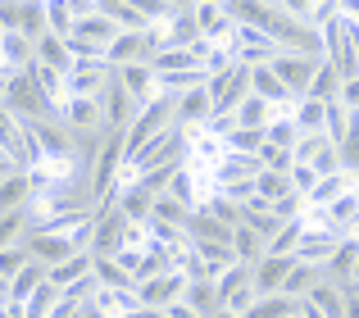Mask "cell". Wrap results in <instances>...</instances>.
Returning <instances> with one entry per match:
<instances>
[{
  "mask_svg": "<svg viewBox=\"0 0 359 318\" xmlns=\"http://www.w3.org/2000/svg\"><path fill=\"white\" fill-rule=\"evenodd\" d=\"M173 109H177V100H173V96H159V100H150V105L141 109L137 118H132V127H128V155H123V159H132V155H137L146 141H155L159 132L177 127V123H173Z\"/></svg>",
  "mask_w": 359,
  "mask_h": 318,
  "instance_id": "cell-2",
  "label": "cell"
},
{
  "mask_svg": "<svg viewBox=\"0 0 359 318\" xmlns=\"http://www.w3.org/2000/svg\"><path fill=\"white\" fill-rule=\"evenodd\" d=\"M46 27H50L55 36H64V41L73 36V9H69V0H46Z\"/></svg>",
  "mask_w": 359,
  "mask_h": 318,
  "instance_id": "cell-38",
  "label": "cell"
},
{
  "mask_svg": "<svg viewBox=\"0 0 359 318\" xmlns=\"http://www.w3.org/2000/svg\"><path fill=\"white\" fill-rule=\"evenodd\" d=\"M346 132H351V114L341 109V100H332V105H327V118H323V137L332 146H341Z\"/></svg>",
  "mask_w": 359,
  "mask_h": 318,
  "instance_id": "cell-40",
  "label": "cell"
},
{
  "mask_svg": "<svg viewBox=\"0 0 359 318\" xmlns=\"http://www.w3.org/2000/svg\"><path fill=\"white\" fill-rule=\"evenodd\" d=\"M287 182H291V191H296L300 200H305V195H309V191H314V186H318V173H314V168H309V164H291Z\"/></svg>",
  "mask_w": 359,
  "mask_h": 318,
  "instance_id": "cell-45",
  "label": "cell"
},
{
  "mask_svg": "<svg viewBox=\"0 0 359 318\" xmlns=\"http://www.w3.org/2000/svg\"><path fill=\"white\" fill-rule=\"evenodd\" d=\"M205 91H210V100H214V114H237L241 100L250 96V69H245V64H232L228 73L205 82Z\"/></svg>",
  "mask_w": 359,
  "mask_h": 318,
  "instance_id": "cell-3",
  "label": "cell"
},
{
  "mask_svg": "<svg viewBox=\"0 0 359 318\" xmlns=\"http://www.w3.org/2000/svg\"><path fill=\"white\" fill-rule=\"evenodd\" d=\"M32 177L27 173H9L5 182H0V214H14V209H27L32 205Z\"/></svg>",
  "mask_w": 359,
  "mask_h": 318,
  "instance_id": "cell-19",
  "label": "cell"
},
{
  "mask_svg": "<svg viewBox=\"0 0 359 318\" xmlns=\"http://www.w3.org/2000/svg\"><path fill=\"white\" fill-rule=\"evenodd\" d=\"M18 32L27 36V41H41L50 27H46V5H36V0H27V5H18Z\"/></svg>",
  "mask_w": 359,
  "mask_h": 318,
  "instance_id": "cell-30",
  "label": "cell"
},
{
  "mask_svg": "<svg viewBox=\"0 0 359 318\" xmlns=\"http://www.w3.org/2000/svg\"><path fill=\"white\" fill-rule=\"evenodd\" d=\"M32 64H36V46L27 41L23 32H0V73H5V78L32 69Z\"/></svg>",
  "mask_w": 359,
  "mask_h": 318,
  "instance_id": "cell-11",
  "label": "cell"
},
{
  "mask_svg": "<svg viewBox=\"0 0 359 318\" xmlns=\"http://www.w3.org/2000/svg\"><path fill=\"white\" fill-rule=\"evenodd\" d=\"M36 64H46V69H55V73H64V78H69V73H73L69 41H64V36H55V32H46L41 41H36Z\"/></svg>",
  "mask_w": 359,
  "mask_h": 318,
  "instance_id": "cell-18",
  "label": "cell"
},
{
  "mask_svg": "<svg viewBox=\"0 0 359 318\" xmlns=\"http://www.w3.org/2000/svg\"><path fill=\"white\" fill-rule=\"evenodd\" d=\"M0 318H23V305H5V310H0Z\"/></svg>",
  "mask_w": 359,
  "mask_h": 318,
  "instance_id": "cell-51",
  "label": "cell"
},
{
  "mask_svg": "<svg viewBox=\"0 0 359 318\" xmlns=\"http://www.w3.org/2000/svg\"><path fill=\"white\" fill-rule=\"evenodd\" d=\"M91 268H96V255L87 250V255H73V259H64V264H55L46 282H50L55 291H64V286H73V282H82V277H91Z\"/></svg>",
  "mask_w": 359,
  "mask_h": 318,
  "instance_id": "cell-21",
  "label": "cell"
},
{
  "mask_svg": "<svg viewBox=\"0 0 359 318\" xmlns=\"http://www.w3.org/2000/svg\"><path fill=\"white\" fill-rule=\"evenodd\" d=\"M150 69H155V78H168V73H187V69H201V60H196L191 50H182V46H164V50L150 60Z\"/></svg>",
  "mask_w": 359,
  "mask_h": 318,
  "instance_id": "cell-25",
  "label": "cell"
},
{
  "mask_svg": "<svg viewBox=\"0 0 359 318\" xmlns=\"http://www.w3.org/2000/svg\"><path fill=\"white\" fill-rule=\"evenodd\" d=\"M223 146H228V155H245V159H250V155L264 151V132H255V127H237Z\"/></svg>",
  "mask_w": 359,
  "mask_h": 318,
  "instance_id": "cell-41",
  "label": "cell"
},
{
  "mask_svg": "<svg viewBox=\"0 0 359 318\" xmlns=\"http://www.w3.org/2000/svg\"><path fill=\"white\" fill-rule=\"evenodd\" d=\"M164 195H173V200L177 205H187V209H201V195H196V173H191V168H177V177H173V182H168V191Z\"/></svg>",
  "mask_w": 359,
  "mask_h": 318,
  "instance_id": "cell-35",
  "label": "cell"
},
{
  "mask_svg": "<svg viewBox=\"0 0 359 318\" xmlns=\"http://www.w3.org/2000/svg\"><path fill=\"white\" fill-rule=\"evenodd\" d=\"M327 146H332V141H327L323 132H314V137H300V141H296V151H291V159H296V164H314V159L323 155Z\"/></svg>",
  "mask_w": 359,
  "mask_h": 318,
  "instance_id": "cell-44",
  "label": "cell"
},
{
  "mask_svg": "<svg viewBox=\"0 0 359 318\" xmlns=\"http://www.w3.org/2000/svg\"><path fill=\"white\" fill-rule=\"evenodd\" d=\"M155 223H168V228H187V219H191V209L187 205H177L173 195H155V214H150Z\"/></svg>",
  "mask_w": 359,
  "mask_h": 318,
  "instance_id": "cell-39",
  "label": "cell"
},
{
  "mask_svg": "<svg viewBox=\"0 0 359 318\" xmlns=\"http://www.w3.org/2000/svg\"><path fill=\"white\" fill-rule=\"evenodd\" d=\"M250 277H255L250 264H232L228 273L214 282V296H219V305H228V300H237L241 291H250Z\"/></svg>",
  "mask_w": 359,
  "mask_h": 318,
  "instance_id": "cell-27",
  "label": "cell"
},
{
  "mask_svg": "<svg viewBox=\"0 0 359 318\" xmlns=\"http://www.w3.org/2000/svg\"><path fill=\"white\" fill-rule=\"evenodd\" d=\"M214 318H241V314H228V310H219V314H214Z\"/></svg>",
  "mask_w": 359,
  "mask_h": 318,
  "instance_id": "cell-54",
  "label": "cell"
},
{
  "mask_svg": "<svg viewBox=\"0 0 359 318\" xmlns=\"http://www.w3.org/2000/svg\"><path fill=\"white\" fill-rule=\"evenodd\" d=\"M337 100H341L346 114H359V73H355V78H341V96H337Z\"/></svg>",
  "mask_w": 359,
  "mask_h": 318,
  "instance_id": "cell-48",
  "label": "cell"
},
{
  "mask_svg": "<svg viewBox=\"0 0 359 318\" xmlns=\"http://www.w3.org/2000/svg\"><path fill=\"white\" fill-rule=\"evenodd\" d=\"M296 314H300V300H291V296H269V300H255L245 318H296Z\"/></svg>",
  "mask_w": 359,
  "mask_h": 318,
  "instance_id": "cell-32",
  "label": "cell"
},
{
  "mask_svg": "<svg viewBox=\"0 0 359 318\" xmlns=\"http://www.w3.org/2000/svg\"><path fill=\"white\" fill-rule=\"evenodd\" d=\"M196 23H201V36L210 46H228L232 32H237V23L228 18V9H223V5H210V0H205V5H196Z\"/></svg>",
  "mask_w": 359,
  "mask_h": 318,
  "instance_id": "cell-13",
  "label": "cell"
},
{
  "mask_svg": "<svg viewBox=\"0 0 359 318\" xmlns=\"http://www.w3.org/2000/svg\"><path fill=\"white\" fill-rule=\"evenodd\" d=\"M269 69L278 73V82L291 91V100L300 105V100L309 96V82H314V73H318V60H305V55H278Z\"/></svg>",
  "mask_w": 359,
  "mask_h": 318,
  "instance_id": "cell-6",
  "label": "cell"
},
{
  "mask_svg": "<svg viewBox=\"0 0 359 318\" xmlns=\"http://www.w3.org/2000/svg\"><path fill=\"white\" fill-rule=\"evenodd\" d=\"M164 314H168V318H201V314L191 310V305H182V300H177V305H168Z\"/></svg>",
  "mask_w": 359,
  "mask_h": 318,
  "instance_id": "cell-50",
  "label": "cell"
},
{
  "mask_svg": "<svg viewBox=\"0 0 359 318\" xmlns=\"http://www.w3.org/2000/svg\"><path fill=\"white\" fill-rule=\"evenodd\" d=\"M23 246H27V255H32L36 264H46V268H55V264H64V259L78 255V250L69 246V237H60V232H32Z\"/></svg>",
  "mask_w": 359,
  "mask_h": 318,
  "instance_id": "cell-12",
  "label": "cell"
},
{
  "mask_svg": "<svg viewBox=\"0 0 359 318\" xmlns=\"http://www.w3.org/2000/svg\"><path fill=\"white\" fill-rule=\"evenodd\" d=\"M182 296H187V273L182 268H173V273H164V277H150V282L137 286L141 310H155V314H164L168 305H177Z\"/></svg>",
  "mask_w": 359,
  "mask_h": 318,
  "instance_id": "cell-5",
  "label": "cell"
},
{
  "mask_svg": "<svg viewBox=\"0 0 359 318\" xmlns=\"http://www.w3.org/2000/svg\"><path fill=\"white\" fill-rule=\"evenodd\" d=\"M296 318H300V314H296Z\"/></svg>",
  "mask_w": 359,
  "mask_h": 318,
  "instance_id": "cell-57",
  "label": "cell"
},
{
  "mask_svg": "<svg viewBox=\"0 0 359 318\" xmlns=\"http://www.w3.org/2000/svg\"><path fill=\"white\" fill-rule=\"evenodd\" d=\"M128 228H132V223L118 214V205H100V209H96V241H91V255H96V259H114L123 250Z\"/></svg>",
  "mask_w": 359,
  "mask_h": 318,
  "instance_id": "cell-4",
  "label": "cell"
},
{
  "mask_svg": "<svg viewBox=\"0 0 359 318\" xmlns=\"http://www.w3.org/2000/svg\"><path fill=\"white\" fill-rule=\"evenodd\" d=\"M91 273H96V282H100V286H109V291H137V282L123 273L114 259H96V268H91Z\"/></svg>",
  "mask_w": 359,
  "mask_h": 318,
  "instance_id": "cell-37",
  "label": "cell"
},
{
  "mask_svg": "<svg viewBox=\"0 0 359 318\" xmlns=\"http://www.w3.org/2000/svg\"><path fill=\"white\" fill-rule=\"evenodd\" d=\"M5 96H9V78L0 73V105H5Z\"/></svg>",
  "mask_w": 359,
  "mask_h": 318,
  "instance_id": "cell-53",
  "label": "cell"
},
{
  "mask_svg": "<svg viewBox=\"0 0 359 318\" xmlns=\"http://www.w3.org/2000/svg\"><path fill=\"white\" fill-rule=\"evenodd\" d=\"M201 209L210 214V219H219L223 228H241V205H232L223 191H210V195L201 200Z\"/></svg>",
  "mask_w": 359,
  "mask_h": 318,
  "instance_id": "cell-31",
  "label": "cell"
},
{
  "mask_svg": "<svg viewBox=\"0 0 359 318\" xmlns=\"http://www.w3.org/2000/svg\"><path fill=\"white\" fill-rule=\"evenodd\" d=\"M346 291V318H359V286L351 282V286H341Z\"/></svg>",
  "mask_w": 359,
  "mask_h": 318,
  "instance_id": "cell-49",
  "label": "cell"
},
{
  "mask_svg": "<svg viewBox=\"0 0 359 318\" xmlns=\"http://www.w3.org/2000/svg\"><path fill=\"white\" fill-rule=\"evenodd\" d=\"M114 78H118V87L132 96L137 109H146L150 100H159V78H155L150 64H123V69H114Z\"/></svg>",
  "mask_w": 359,
  "mask_h": 318,
  "instance_id": "cell-8",
  "label": "cell"
},
{
  "mask_svg": "<svg viewBox=\"0 0 359 318\" xmlns=\"http://www.w3.org/2000/svg\"><path fill=\"white\" fill-rule=\"evenodd\" d=\"M100 114H105V132H128V127H132V118H137L141 109L132 105V96L118 87V78H109L105 96H100Z\"/></svg>",
  "mask_w": 359,
  "mask_h": 318,
  "instance_id": "cell-9",
  "label": "cell"
},
{
  "mask_svg": "<svg viewBox=\"0 0 359 318\" xmlns=\"http://www.w3.org/2000/svg\"><path fill=\"white\" fill-rule=\"evenodd\" d=\"M255 195H264L269 205H278V200H287V195H296V191H291L287 173H269V168H264V173L255 177Z\"/></svg>",
  "mask_w": 359,
  "mask_h": 318,
  "instance_id": "cell-34",
  "label": "cell"
},
{
  "mask_svg": "<svg viewBox=\"0 0 359 318\" xmlns=\"http://www.w3.org/2000/svg\"><path fill=\"white\" fill-rule=\"evenodd\" d=\"M337 96H341V73H337L327 60H318V73H314V82H309V96H305V100H318V105H332Z\"/></svg>",
  "mask_w": 359,
  "mask_h": 318,
  "instance_id": "cell-24",
  "label": "cell"
},
{
  "mask_svg": "<svg viewBox=\"0 0 359 318\" xmlns=\"http://www.w3.org/2000/svg\"><path fill=\"white\" fill-rule=\"evenodd\" d=\"M355 200H359V177H355Z\"/></svg>",
  "mask_w": 359,
  "mask_h": 318,
  "instance_id": "cell-56",
  "label": "cell"
},
{
  "mask_svg": "<svg viewBox=\"0 0 359 318\" xmlns=\"http://www.w3.org/2000/svg\"><path fill=\"white\" fill-rule=\"evenodd\" d=\"M300 241H305V223H300V219L296 223H282V232L269 241V255L287 259V255H296V250H300Z\"/></svg>",
  "mask_w": 359,
  "mask_h": 318,
  "instance_id": "cell-36",
  "label": "cell"
},
{
  "mask_svg": "<svg viewBox=\"0 0 359 318\" xmlns=\"http://www.w3.org/2000/svg\"><path fill=\"white\" fill-rule=\"evenodd\" d=\"M5 105H9V114L23 118V123H41V118H55V105L41 96V87H36L32 69H23V73H14V78H9V96H5Z\"/></svg>",
  "mask_w": 359,
  "mask_h": 318,
  "instance_id": "cell-1",
  "label": "cell"
},
{
  "mask_svg": "<svg viewBox=\"0 0 359 318\" xmlns=\"http://www.w3.org/2000/svg\"><path fill=\"white\" fill-rule=\"evenodd\" d=\"M351 191H355V177L341 168V173H332V177H318V186L305 195V205H314V209H327V205H337L341 195H351Z\"/></svg>",
  "mask_w": 359,
  "mask_h": 318,
  "instance_id": "cell-16",
  "label": "cell"
},
{
  "mask_svg": "<svg viewBox=\"0 0 359 318\" xmlns=\"http://www.w3.org/2000/svg\"><path fill=\"white\" fill-rule=\"evenodd\" d=\"M296 268V255H269L264 264H255V277H250V286H255V296L259 300H269V296H282V286H287V273Z\"/></svg>",
  "mask_w": 359,
  "mask_h": 318,
  "instance_id": "cell-10",
  "label": "cell"
},
{
  "mask_svg": "<svg viewBox=\"0 0 359 318\" xmlns=\"http://www.w3.org/2000/svg\"><path fill=\"white\" fill-rule=\"evenodd\" d=\"M118 214L128 223H150V214H155V195L141 191V186H118Z\"/></svg>",
  "mask_w": 359,
  "mask_h": 318,
  "instance_id": "cell-17",
  "label": "cell"
},
{
  "mask_svg": "<svg viewBox=\"0 0 359 318\" xmlns=\"http://www.w3.org/2000/svg\"><path fill=\"white\" fill-rule=\"evenodd\" d=\"M55 123H64L73 137H87V132H105V114H100V100H78L69 96L60 105V118Z\"/></svg>",
  "mask_w": 359,
  "mask_h": 318,
  "instance_id": "cell-7",
  "label": "cell"
},
{
  "mask_svg": "<svg viewBox=\"0 0 359 318\" xmlns=\"http://www.w3.org/2000/svg\"><path fill=\"white\" fill-rule=\"evenodd\" d=\"M32 264V255H27V246H9V250H0V277L5 282H14L23 268Z\"/></svg>",
  "mask_w": 359,
  "mask_h": 318,
  "instance_id": "cell-43",
  "label": "cell"
},
{
  "mask_svg": "<svg viewBox=\"0 0 359 318\" xmlns=\"http://www.w3.org/2000/svg\"><path fill=\"white\" fill-rule=\"evenodd\" d=\"M100 14L114 18L118 32H146V27H150L146 9H141V5H128V0H100Z\"/></svg>",
  "mask_w": 359,
  "mask_h": 318,
  "instance_id": "cell-20",
  "label": "cell"
},
{
  "mask_svg": "<svg viewBox=\"0 0 359 318\" xmlns=\"http://www.w3.org/2000/svg\"><path fill=\"white\" fill-rule=\"evenodd\" d=\"M241 223H245V228L255 232V237H264V241H273V237H278V232H282V223L273 219V209H269V214H245Z\"/></svg>",
  "mask_w": 359,
  "mask_h": 318,
  "instance_id": "cell-47",
  "label": "cell"
},
{
  "mask_svg": "<svg viewBox=\"0 0 359 318\" xmlns=\"http://www.w3.org/2000/svg\"><path fill=\"white\" fill-rule=\"evenodd\" d=\"M318 282H323V268H318V264H300V259H296V268L287 273V286H282V296H291V300H305V296L314 291Z\"/></svg>",
  "mask_w": 359,
  "mask_h": 318,
  "instance_id": "cell-26",
  "label": "cell"
},
{
  "mask_svg": "<svg viewBox=\"0 0 359 318\" xmlns=\"http://www.w3.org/2000/svg\"><path fill=\"white\" fill-rule=\"evenodd\" d=\"M55 300H60V291H55L50 282H41V286H36V291H32V300L23 305V318H50Z\"/></svg>",
  "mask_w": 359,
  "mask_h": 318,
  "instance_id": "cell-42",
  "label": "cell"
},
{
  "mask_svg": "<svg viewBox=\"0 0 359 318\" xmlns=\"http://www.w3.org/2000/svg\"><path fill=\"white\" fill-rule=\"evenodd\" d=\"M323 118H327V105H318V100H300V105L291 109V123H296L300 137L323 132Z\"/></svg>",
  "mask_w": 359,
  "mask_h": 318,
  "instance_id": "cell-28",
  "label": "cell"
},
{
  "mask_svg": "<svg viewBox=\"0 0 359 318\" xmlns=\"http://www.w3.org/2000/svg\"><path fill=\"white\" fill-rule=\"evenodd\" d=\"M182 305H191L201 318H214L223 310L219 305V296H214V282H187V296H182Z\"/></svg>",
  "mask_w": 359,
  "mask_h": 318,
  "instance_id": "cell-29",
  "label": "cell"
},
{
  "mask_svg": "<svg viewBox=\"0 0 359 318\" xmlns=\"http://www.w3.org/2000/svg\"><path fill=\"white\" fill-rule=\"evenodd\" d=\"M232 255H237V264H250L255 268V264H264V259H269V241L255 237V232L241 223V228L232 232Z\"/></svg>",
  "mask_w": 359,
  "mask_h": 318,
  "instance_id": "cell-23",
  "label": "cell"
},
{
  "mask_svg": "<svg viewBox=\"0 0 359 318\" xmlns=\"http://www.w3.org/2000/svg\"><path fill=\"white\" fill-rule=\"evenodd\" d=\"M355 259H359V241L346 237L341 246L332 250V259L323 264V277H327V282H337V286H351L355 282Z\"/></svg>",
  "mask_w": 359,
  "mask_h": 318,
  "instance_id": "cell-15",
  "label": "cell"
},
{
  "mask_svg": "<svg viewBox=\"0 0 359 318\" xmlns=\"http://www.w3.org/2000/svg\"><path fill=\"white\" fill-rule=\"evenodd\" d=\"M264 141H269V146H282V151H296L300 132H296V123H291V114H273V123L264 127Z\"/></svg>",
  "mask_w": 359,
  "mask_h": 318,
  "instance_id": "cell-33",
  "label": "cell"
},
{
  "mask_svg": "<svg viewBox=\"0 0 359 318\" xmlns=\"http://www.w3.org/2000/svg\"><path fill=\"white\" fill-rule=\"evenodd\" d=\"M259 164L269 168V173H291V164H296V159H291V151H282V146H269V141H264Z\"/></svg>",
  "mask_w": 359,
  "mask_h": 318,
  "instance_id": "cell-46",
  "label": "cell"
},
{
  "mask_svg": "<svg viewBox=\"0 0 359 318\" xmlns=\"http://www.w3.org/2000/svg\"><path fill=\"white\" fill-rule=\"evenodd\" d=\"M300 318H323V314H318L314 305H305V300H300Z\"/></svg>",
  "mask_w": 359,
  "mask_h": 318,
  "instance_id": "cell-52",
  "label": "cell"
},
{
  "mask_svg": "<svg viewBox=\"0 0 359 318\" xmlns=\"http://www.w3.org/2000/svg\"><path fill=\"white\" fill-rule=\"evenodd\" d=\"M355 286H359V259H355Z\"/></svg>",
  "mask_w": 359,
  "mask_h": 318,
  "instance_id": "cell-55",
  "label": "cell"
},
{
  "mask_svg": "<svg viewBox=\"0 0 359 318\" xmlns=\"http://www.w3.org/2000/svg\"><path fill=\"white\" fill-rule=\"evenodd\" d=\"M210 114H214V100H210V91H205V87H196V91H187V96H177L173 123L187 132V127H205V123H210Z\"/></svg>",
  "mask_w": 359,
  "mask_h": 318,
  "instance_id": "cell-14",
  "label": "cell"
},
{
  "mask_svg": "<svg viewBox=\"0 0 359 318\" xmlns=\"http://www.w3.org/2000/svg\"><path fill=\"white\" fill-rule=\"evenodd\" d=\"M305 305H314L323 318H346V291H341L337 282H327V277L305 296Z\"/></svg>",
  "mask_w": 359,
  "mask_h": 318,
  "instance_id": "cell-22",
  "label": "cell"
}]
</instances>
